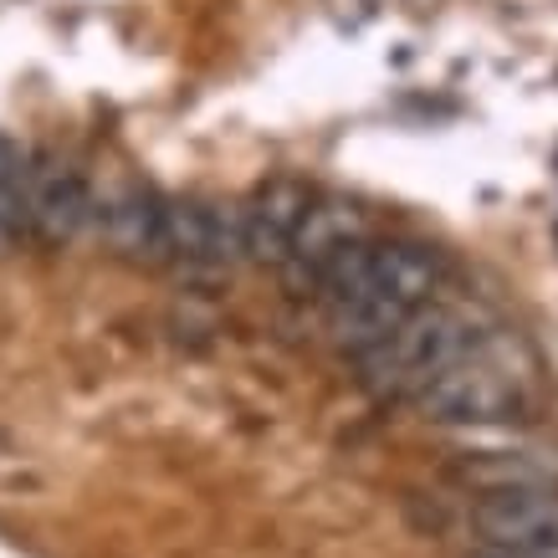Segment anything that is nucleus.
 <instances>
[{
  "instance_id": "1",
  "label": "nucleus",
  "mask_w": 558,
  "mask_h": 558,
  "mask_svg": "<svg viewBox=\"0 0 558 558\" xmlns=\"http://www.w3.org/2000/svg\"><path fill=\"white\" fill-rule=\"evenodd\" d=\"M440 282V262L425 246L410 241H354L339 252L318 277V298L328 307V339L339 349L369 354L379 339H389L415 307L430 303Z\"/></svg>"
},
{
  "instance_id": "2",
  "label": "nucleus",
  "mask_w": 558,
  "mask_h": 558,
  "mask_svg": "<svg viewBox=\"0 0 558 558\" xmlns=\"http://www.w3.org/2000/svg\"><path fill=\"white\" fill-rule=\"evenodd\" d=\"M527 400H533V359L523 354V343L512 333H497V328L415 395V405L430 421L451 425L512 421Z\"/></svg>"
},
{
  "instance_id": "3",
  "label": "nucleus",
  "mask_w": 558,
  "mask_h": 558,
  "mask_svg": "<svg viewBox=\"0 0 558 558\" xmlns=\"http://www.w3.org/2000/svg\"><path fill=\"white\" fill-rule=\"evenodd\" d=\"M492 328L476 307H451V303H425L415 307L389 339H379L369 354H359L364 364V389L374 395H405L415 400L440 369H451L472 343H482Z\"/></svg>"
},
{
  "instance_id": "4",
  "label": "nucleus",
  "mask_w": 558,
  "mask_h": 558,
  "mask_svg": "<svg viewBox=\"0 0 558 558\" xmlns=\"http://www.w3.org/2000/svg\"><path fill=\"white\" fill-rule=\"evenodd\" d=\"M472 527L502 554H558V492L492 487L472 508Z\"/></svg>"
},
{
  "instance_id": "5",
  "label": "nucleus",
  "mask_w": 558,
  "mask_h": 558,
  "mask_svg": "<svg viewBox=\"0 0 558 558\" xmlns=\"http://www.w3.org/2000/svg\"><path fill=\"white\" fill-rule=\"evenodd\" d=\"M93 216L87 201V180L57 154H36L26 159V226L41 241H68L77 226Z\"/></svg>"
},
{
  "instance_id": "6",
  "label": "nucleus",
  "mask_w": 558,
  "mask_h": 558,
  "mask_svg": "<svg viewBox=\"0 0 558 558\" xmlns=\"http://www.w3.org/2000/svg\"><path fill=\"white\" fill-rule=\"evenodd\" d=\"M354 241H364V210L349 201H313L307 205L303 226L292 236L282 267H288V282L298 292H313L318 288L323 267L333 262L339 252H349Z\"/></svg>"
},
{
  "instance_id": "7",
  "label": "nucleus",
  "mask_w": 558,
  "mask_h": 558,
  "mask_svg": "<svg viewBox=\"0 0 558 558\" xmlns=\"http://www.w3.org/2000/svg\"><path fill=\"white\" fill-rule=\"evenodd\" d=\"M307 205H313V190L303 180H271L252 205H241V256H256V262H282L303 226Z\"/></svg>"
},
{
  "instance_id": "8",
  "label": "nucleus",
  "mask_w": 558,
  "mask_h": 558,
  "mask_svg": "<svg viewBox=\"0 0 558 558\" xmlns=\"http://www.w3.org/2000/svg\"><path fill=\"white\" fill-rule=\"evenodd\" d=\"M98 220L113 252L134 256V262H170L165 256V195H154L144 185H129L102 205Z\"/></svg>"
},
{
  "instance_id": "9",
  "label": "nucleus",
  "mask_w": 558,
  "mask_h": 558,
  "mask_svg": "<svg viewBox=\"0 0 558 558\" xmlns=\"http://www.w3.org/2000/svg\"><path fill=\"white\" fill-rule=\"evenodd\" d=\"M26 226V154L0 138V241L21 236Z\"/></svg>"
},
{
  "instance_id": "10",
  "label": "nucleus",
  "mask_w": 558,
  "mask_h": 558,
  "mask_svg": "<svg viewBox=\"0 0 558 558\" xmlns=\"http://www.w3.org/2000/svg\"><path fill=\"white\" fill-rule=\"evenodd\" d=\"M472 558H558V554H502V548H482Z\"/></svg>"
}]
</instances>
